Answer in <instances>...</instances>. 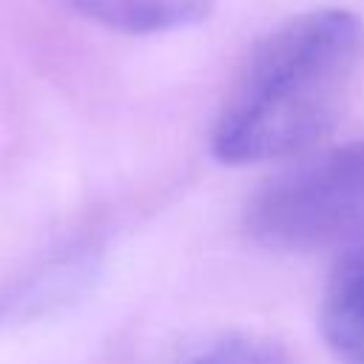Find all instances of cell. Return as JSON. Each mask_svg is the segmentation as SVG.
Masks as SVG:
<instances>
[{
	"label": "cell",
	"instance_id": "obj_1",
	"mask_svg": "<svg viewBox=\"0 0 364 364\" xmlns=\"http://www.w3.org/2000/svg\"><path fill=\"white\" fill-rule=\"evenodd\" d=\"M364 60V23L338 6L310 9L276 26L230 82L210 131L225 165H259L307 154L321 142Z\"/></svg>",
	"mask_w": 364,
	"mask_h": 364
},
{
	"label": "cell",
	"instance_id": "obj_2",
	"mask_svg": "<svg viewBox=\"0 0 364 364\" xmlns=\"http://www.w3.org/2000/svg\"><path fill=\"white\" fill-rule=\"evenodd\" d=\"M245 233L270 250L310 253L364 242V139L301 154L267 176L242 213Z\"/></svg>",
	"mask_w": 364,
	"mask_h": 364
},
{
	"label": "cell",
	"instance_id": "obj_3",
	"mask_svg": "<svg viewBox=\"0 0 364 364\" xmlns=\"http://www.w3.org/2000/svg\"><path fill=\"white\" fill-rule=\"evenodd\" d=\"M318 327L338 364H364V242L347 247L327 273Z\"/></svg>",
	"mask_w": 364,
	"mask_h": 364
},
{
	"label": "cell",
	"instance_id": "obj_4",
	"mask_svg": "<svg viewBox=\"0 0 364 364\" xmlns=\"http://www.w3.org/2000/svg\"><path fill=\"white\" fill-rule=\"evenodd\" d=\"M80 14L125 34H162L199 23L216 0H71Z\"/></svg>",
	"mask_w": 364,
	"mask_h": 364
},
{
	"label": "cell",
	"instance_id": "obj_5",
	"mask_svg": "<svg viewBox=\"0 0 364 364\" xmlns=\"http://www.w3.org/2000/svg\"><path fill=\"white\" fill-rule=\"evenodd\" d=\"M188 364H284V353L259 336H230L191 358Z\"/></svg>",
	"mask_w": 364,
	"mask_h": 364
}]
</instances>
